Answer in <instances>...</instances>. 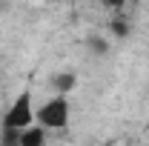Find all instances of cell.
<instances>
[{
  "mask_svg": "<svg viewBox=\"0 0 149 146\" xmlns=\"http://www.w3.org/2000/svg\"><path fill=\"white\" fill-rule=\"evenodd\" d=\"M69 117H72V106H69L66 95H55L40 109H35V123L43 129H66Z\"/></svg>",
  "mask_w": 149,
  "mask_h": 146,
  "instance_id": "obj_1",
  "label": "cell"
},
{
  "mask_svg": "<svg viewBox=\"0 0 149 146\" xmlns=\"http://www.w3.org/2000/svg\"><path fill=\"white\" fill-rule=\"evenodd\" d=\"M35 123V106H32V89L17 92V97L12 100V106L3 115V129H15V132H23Z\"/></svg>",
  "mask_w": 149,
  "mask_h": 146,
  "instance_id": "obj_2",
  "label": "cell"
},
{
  "mask_svg": "<svg viewBox=\"0 0 149 146\" xmlns=\"http://www.w3.org/2000/svg\"><path fill=\"white\" fill-rule=\"evenodd\" d=\"M52 86H55L57 95L69 97V92H74V86H77V74L74 72H57V74H52Z\"/></svg>",
  "mask_w": 149,
  "mask_h": 146,
  "instance_id": "obj_3",
  "label": "cell"
},
{
  "mask_svg": "<svg viewBox=\"0 0 149 146\" xmlns=\"http://www.w3.org/2000/svg\"><path fill=\"white\" fill-rule=\"evenodd\" d=\"M20 146H46V129L32 123L29 129L20 132Z\"/></svg>",
  "mask_w": 149,
  "mask_h": 146,
  "instance_id": "obj_4",
  "label": "cell"
},
{
  "mask_svg": "<svg viewBox=\"0 0 149 146\" xmlns=\"http://www.w3.org/2000/svg\"><path fill=\"white\" fill-rule=\"evenodd\" d=\"M86 49L92 52V55H97V57H103L106 52H109V40L106 37H86Z\"/></svg>",
  "mask_w": 149,
  "mask_h": 146,
  "instance_id": "obj_5",
  "label": "cell"
},
{
  "mask_svg": "<svg viewBox=\"0 0 149 146\" xmlns=\"http://www.w3.org/2000/svg\"><path fill=\"white\" fill-rule=\"evenodd\" d=\"M109 32H112V37H129V32H132V26L126 23V20H120V17H115L109 23Z\"/></svg>",
  "mask_w": 149,
  "mask_h": 146,
  "instance_id": "obj_6",
  "label": "cell"
},
{
  "mask_svg": "<svg viewBox=\"0 0 149 146\" xmlns=\"http://www.w3.org/2000/svg\"><path fill=\"white\" fill-rule=\"evenodd\" d=\"M0 146H20V132L3 129V132H0Z\"/></svg>",
  "mask_w": 149,
  "mask_h": 146,
  "instance_id": "obj_7",
  "label": "cell"
}]
</instances>
